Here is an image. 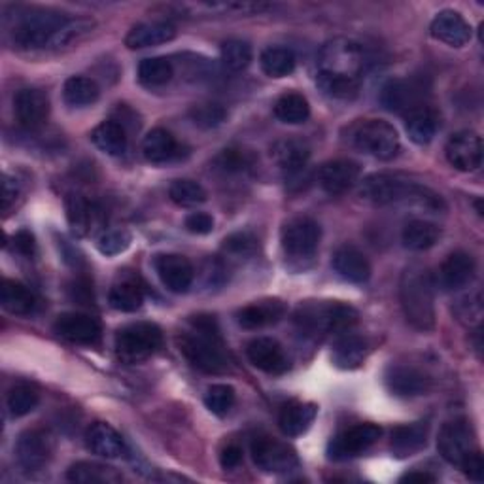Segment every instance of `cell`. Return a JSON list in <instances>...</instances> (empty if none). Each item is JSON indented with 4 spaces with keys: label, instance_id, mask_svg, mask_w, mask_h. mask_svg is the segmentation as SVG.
Segmentation results:
<instances>
[{
    "label": "cell",
    "instance_id": "6da1fadb",
    "mask_svg": "<svg viewBox=\"0 0 484 484\" xmlns=\"http://www.w3.org/2000/svg\"><path fill=\"white\" fill-rule=\"evenodd\" d=\"M367 67V55L362 44L335 38L320 50L316 63V83L324 95L348 101L360 92Z\"/></svg>",
    "mask_w": 484,
    "mask_h": 484
},
{
    "label": "cell",
    "instance_id": "7a4b0ae2",
    "mask_svg": "<svg viewBox=\"0 0 484 484\" xmlns=\"http://www.w3.org/2000/svg\"><path fill=\"white\" fill-rule=\"evenodd\" d=\"M362 199L379 207L403 205V207H418L431 212L445 210V201L441 195L435 193L424 184L412 180H405L402 176L393 174H373L362 184Z\"/></svg>",
    "mask_w": 484,
    "mask_h": 484
},
{
    "label": "cell",
    "instance_id": "3957f363",
    "mask_svg": "<svg viewBox=\"0 0 484 484\" xmlns=\"http://www.w3.org/2000/svg\"><path fill=\"white\" fill-rule=\"evenodd\" d=\"M179 348L191 367L207 375H222L229 367L218 322L210 315L189 320V332L179 337Z\"/></svg>",
    "mask_w": 484,
    "mask_h": 484
},
{
    "label": "cell",
    "instance_id": "277c9868",
    "mask_svg": "<svg viewBox=\"0 0 484 484\" xmlns=\"http://www.w3.org/2000/svg\"><path fill=\"white\" fill-rule=\"evenodd\" d=\"M400 301L407 322L418 332H431L435 327L433 280L426 267L409 266L400 282Z\"/></svg>",
    "mask_w": 484,
    "mask_h": 484
},
{
    "label": "cell",
    "instance_id": "5b68a950",
    "mask_svg": "<svg viewBox=\"0 0 484 484\" xmlns=\"http://www.w3.org/2000/svg\"><path fill=\"white\" fill-rule=\"evenodd\" d=\"M358 322L354 306L339 301H309L295 311V324L299 332L309 337H322L329 334H344Z\"/></svg>",
    "mask_w": 484,
    "mask_h": 484
},
{
    "label": "cell",
    "instance_id": "8992f818",
    "mask_svg": "<svg viewBox=\"0 0 484 484\" xmlns=\"http://www.w3.org/2000/svg\"><path fill=\"white\" fill-rule=\"evenodd\" d=\"M69 19L67 14L53 10H24L17 12L12 25V42L19 50H46L53 34Z\"/></svg>",
    "mask_w": 484,
    "mask_h": 484
},
{
    "label": "cell",
    "instance_id": "52a82bcc",
    "mask_svg": "<svg viewBox=\"0 0 484 484\" xmlns=\"http://www.w3.org/2000/svg\"><path fill=\"white\" fill-rule=\"evenodd\" d=\"M163 344V332L151 322H137L116 334V354L125 363H140L151 358Z\"/></svg>",
    "mask_w": 484,
    "mask_h": 484
},
{
    "label": "cell",
    "instance_id": "ba28073f",
    "mask_svg": "<svg viewBox=\"0 0 484 484\" xmlns=\"http://www.w3.org/2000/svg\"><path fill=\"white\" fill-rule=\"evenodd\" d=\"M352 142L360 151L381 161L393 160L402 148L398 131L384 120H365L358 123L352 133Z\"/></svg>",
    "mask_w": 484,
    "mask_h": 484
},
{
    "label": "cell",
    "instance_id": "9c48e42d",
    "mask_svg": "<svg viewBox=\"0 0 484 484\" xmlns=\"http://www.w3.org/2000/svg\"><path fill=\"white\" fill-rule=\"evenodd\" d=\"M430 95V85L424 78H395L390 80L381 93V101L386 110L393 114L409 116L416 110L426 108V101Z\"/></svg>",
    "mask_w": 484,
    "mask_h": 484
},
{
    "label": "cell",
    "instance_id": "30bf717a",
    "mask_svg": "<svg viewBox=\"0 0 484 484\" xmlns=\"http://www.w3.org/2000/svg\"><path fill=\"white\" fill-rule=\"evenodd\" d=\"M320 237V226L313 218H294L282 229L284 254L297 261L311 259L318 250Z\"/></svg>",
    "mask_w": 484,
    "mask_h": 484
},
{
    "label": "cell",
    "instance_id": "8fae6325",
    "mask_svg": "<svg viewBox=\"0 0 484 484\" xmlns=\"http://www.w3.org/2000/svg\"><path fill=\"white\" fill-rule=\"evenodd\" d=\"M254 464L267 473H286L297 468L299 460L292 447L271 437H259L252 443Z\"/></svg>",
    "mask_w": 484,
    "mask_h": 484
},
{
    "label": "cell",
    "instance_id": "7c38bea8",
    "mask_svg": "<svg viewBox=\"0 0 484 484\" xmlns=\"http://www.w3.org/2000/svg\"><path fill=\"white\" fill-rule=\"evenodd\" d=\"M382 435L377 424H356L341 431L327 447V454L332 460H348L360 456L369 447L375 445Z\"/></svg>",
    "mask_w": 484,
    "mask_h": 484
},
{
    "label": "cell",
    "instance_id": "4fadbf2b",
    "mask_svg": "<svg viewBox=\"0 0 484 484\" xmlns=\"http://www.w3.org/2000/svg\"><path fill=\"white\" fill-rule=\"evenodd\" d=\"M53 445L52 437L42 430H27L17 437L15 458L25 471H40L48 466Z\"/></svg>",
    "mask_w": 484,
    "mask_h": 484
},
{
    "label": "cell",
    "instance_id": "5bb4252c",
    "mask_svg": "<svg viewBox=\"0 0 484 484\" xmlns=\"http://www.w3.org/2000/svg\"><path fill=\"white\" fill-rule=\"evenodd\" d=\"M447 161L461 172H473L482 165V140L473 131H460L445 146Z\"/></svg>",
    "mask_w": 484,
    "mask_h": 484
},
{
    "label": "cell",
    "instance_id": "9a60e30c",
    "mask_svg": "<svg viewBox=\"0 0 484 484\" xmlns=\"http://www.w3.org/2000/svg\"><path fill=\"white\" fill-rule=\"evenodd\" d=\"M437 450L445 461L460 466L473 450V433L466 421L447 422L437 437Z\"/></svg>",
    "mask_w": 484,
    "mask_h": 484
},
{
    "label": "cell",
    "instance_id": "2e32d148",
    "mask_svg": "<svg viewBox=\"0 0 484 484\" xmlns=\"http://www.w3.org/2000/svg\"><path fill=\"white\" fill-rule=\"evenodd\" d=\"M55 334L63 339H67L69 343L74 344H85L93 346L99 344L102 337V327L101 324L93 318L82 313H64L55 320Z\"/></svg>",
    "mask_w": 484,
    "mask_h": 484
},
{
    "label": "cell",
    "instance_id": "e0dca14e",
    "mask_svg": "<svg viewBox=\"0 0 484 484\" xmlns=\"http://www.w3.org/2000/svg\"><path fill=\"white\" fill-rule=\"evenodd\" d=\"M14 112L25 129H38L50 116V99L36 87H25L14 97Z\"/></svg>",
    "mask_w": 484,
    "mask_h": 484
},
{
    "label": "cell",
    "instance_id": "ac0fdd59",
    "mask_svg": "<svg viewBox=\"0 0 484 484\" xmlns=\"http://www.w3.org/2000/svg\"><path fill=\"white\" fill-rule=\"evenodd\" d=\"M247 356L254 367L269 373V375H282L290 369V360L286 356L284 348L271 337L254 339L247 348Z\"/></svg>",
    "mask_w": 484,
    "mask_h": 484
},
{
    "label": "cell",
    "instance_id": "d6986e66",
    "mask_svg": "<svg viewBox=\"0 0 484 484\" xmlns=\"http://www.w3.org/2000/svg\"><path fill=\"white\" fill-rule=\"evenodd\" d=\"M362 169L350 160L327 161L318 170V184L329 195H341L360 180Z\"/></svg>",
    "mask_w": 484,
    "mask_h": 484
},
{
    "label": "cell",
    "instance_id": "ffe728a7",
    "mask_svg": "<svg viewBox=\"0 0 484 484\" xmlns=\"http://www.w3.org/2000/svg\"><path fill=\"white\" fill-rule=\"evenodd\" d=\"M156 271L167 290L184 294L189 290L195 271L189 259L180 254H161L156 257Z\"/></svg>",
    "mask_w": 484,
    "mask_h": 484
},
{
    "label": "cell",
    "instance_id": "44dd1931",
    "mask_svg": "<svg viewBox=\"0 0 484 484\" xmlns=\"http://www.w3.org/2000/svg\"><path fill=\"white\" fill-rule=\"evenodd\" d=\"M431 36L452 48H461L471 40V27L460 12L443 10L431 21Z\"/></svg>",
    "mask_w": 484,
    "mask_h": 484
},
{
    "label": "cell",
    "instance_id": "7402d4cb",
    "mask_svg": "<svg viewBox=\"0 0 484 484\" xmlns=\"http://www.w3.org/2000/svg\"><path fill=\"white\" fill-rule=\"evenodd\" d=\"M475 276V259L466 252H454L439 269V284L447 292H458L473 280Z\"/></svg>",
    "mask_w": 484,
    "mask_h": 484
},
{
    "label": "cell",
    "instance_id": "603a6c76",
    "mask_svg": "<svg viewBox=\"0 0 484 484\" xmlns=\"http://www.w3.org/2000/svg\"><path fill=\"white\" fill-rule=\"evenodd\" d=\"M273 161L288 176H297L306 169L311 158V148L299 139H282L271 148Z\"/></svg>",
    "mask_w": 484,
    "mask_h": 484
},
{
    "label": "cell",
    "instance_id": "cb8c5ba5",
    "mask_svg": "<svg viewBox=\"0 0 484 484\" xmlns=\"http://www.w3.org/2000/svg\"><path fill=\"white\" fill-rule=\"evenodd\" d=\"M386 386L393 395H400V398H414V395H422L428 390L430 379L422 371L414 367L395 365L386 373Z\"/></svg>",
    "mask_w": 484,
    "mask_h": 484
},
{
    "label": "cell",
    "instance_id": "d4e9b609",
    "mask_svg": "<svg viewBox=\"0 0 484 484\" xmlns=\"http://www.w3.org/2000/svg\"><path fill=\"white\" fill-rule=\"evenodd\" d=\"M176 36V27L169 21H151V24H140L129 31L125 36V46L129 50H144L161 46Z\"/></svg>",
    "mask_w": 484,
    "mask_h": 484
},
{
    "label": "cell",
    "instance_id": "484cf974",
    "mask_svg": "<svg viewBox=\"0 0 484 484\" xmlns=\"http://www.w3.org/2000/svg\"><path fill=\"white\" fill-rule=\"evenodd\" d=\"M335 273L354 284H363L371 276V263L356 247H341L332 259Z\"/></svg>",
    "mask_w": 484,
    "mask_h": 484
},
{
    "label": "cell",
    "instance_id": "4316f807",
    "mask_svg": "<svg viewBox=\"0 0 484 484\" xmlns=\"http://www.w3.org/2000/svg\"><path fill=\"white\" fill-rule=\"evenodd\" d=\"M85 443L93 454L102 458H120L127 450L121 435L112 426L104 422H97L87 430Z\"/></svg>",
    "mask_w": 484,
    "mask_h": 484
},
{
    "label": "cell",
    "instance_id": "83f0119b",
    "mask_svg": "<svg viewBox=\"0 0 484 484\" xmlns=\"http://www.w3.org/2000/svg\"><path fill=\"white\" fill-rule=\"evenodd\" d=\"M428 443V424L414 422L398 426L392 431L390 449L398 458H409L421 452Z\"/></svg>",
    "mask_w": 484,
    "mask_h": 484
},
{
    "label": "cell",
    "instance_id": "f1b7e54d",
    "mask_svg": "<svg viewBox=\"0 0 484 484\" xmlns=\"http://www.w3.org/2000/svg\"><path fill=\"white\" fill-rule=\"evenodd\" d=\"M284 315H286V305L278 299H269L245 306L237 318L238 324L245 329H261L266 325L280 322Z\"/></svg>",
    "mask_w": 484,
    "mask_h": 484
},
{
    "label": "cell",
    "instance_id": "f546056e",
    "mask_svg": "<svg viewBox=\"0 0 484 484\" xmlns=\"http://www.w3.org/2000/svg\"><path fill=\"white\" fill-rule=\"evenodd\" d=\"M93 144L106 153V156H123L127 151V131L125 125L116 121V120H108L99 123L93 133H92Z\"/></svg>",
    "mask_w": 484,
    "mask_h": 484
},
{
    "label": "cell",
    "instance_id": "4dcf8cb0",
    "mask_svg": "<svg viewBox=\"0 0 484 484\" xmlns=\"http://www.w3.org/2000/svg\"><path fill=\"white\" fill-rule=\"evenodd\" d=\"M142 153L150 163H167L179 156V142L169 133L167 129H151L144 137Z\"/></svg>",
    "mask_w": 484,
    "mask_h": 484
},
{
    "label": "cell",
    "instance_id": "1f68e13d",
    "mask_svg": "<svg viewBox=\"0 0 484 484\" xmlns=\"http://www.w3.org/2000/svg\"><path fill=\"white\" fill-rule=\"evenodd\" d=\"M316 405L313 403H290L286 405L278 416V426L284 435L297 437L311 428L316 418Z\"/></svg>",
    "mask_w": 484,
    "mask_h": 484
},
{
    "label": "cell",
    "instance_id": "d6a6232c",
    "mask_svg": "<svg viewBox=\"0 0 484 484\" xmlns=\"http://www.w3.org/2000/svg\"><path fill=\"white\" fill-rule=\"evenodd\" d=\"M0 303H3V309L6 313L15 316H27L34 311L36 297L25 284L5 280L3 288H0Z\"/></svg>",
    "mask_w": 484,
    "mask_h": 484
},
{
    "label": "cell",
    "instance_id": "836d02e7",
    "mask_svg": "<svg viewBox=\"0 0 484 484\" xmlns=\"http://www.w3.org/2000/svg\"><path fill=\"white\" fill-rule=\"evenodd\" d=\"M334 363L341 369H356L367 356V343L356 334H344L334 344Z\"/></svg>",
    "mask_w": 484,
    "mask_h": 484
},
{
    "label": "cell",
    "instance_id": "e575fe53",
    "mask_svg": "<svg viewBox=\"0 0 484 484\" xmlns=\"http://www.w3.org/2000/svg\"><path fill=\"white\" fill-rule=\"evenodd\" d=\"M95 29V21L87 17H69L64 24L59 27V31L53 34L50 40L48 48L52 52L67 50L71 46H76L78 42H82L87 34H92Z\"/></svg>",
    "mask_w": 484,
    "mask_h": 484
},
{
    "label": "cell",
    "instance_id": "d590c367",
    "mask_svg": "<svg viewBox=\"0 0 484 484\" xmlns=\"http://www.w3.org/2000/svg\"><path fill=\"white\" fill-rule=\"evenodd\" d=\"M437 127H439V120H437L433 110L428 106L405 116L407 135L418 146L430 144L437 133Z\"/></svg>",
    "mask_w": 484,
    "mask_h": 484
},
{
    "label": "cell",
    "instance_id": "8d00e7d4",
    "mask_svg": "<svg viewBox=\"0 0 484 484\" xmlns=\"http://www.w3.org/2000/svg\"><path fill=\"white\" fill-rule=\"evenodd\" d=\"M64 205H67V219H69V226H71L73 233L76 237L90 235V231L95 224L93 205L80 193H71Z\"/></svg>",
    "mask_w": 484,
    "mask_h": 484
},
{
    "label": "cell",
    "instance_id": "74e56055",
    "mask_svg": "<svg viewBox=\"0 0 484 484\" xmlns=\"http://www.w3.org/2000/svg\"><path fill=\"white\" fill-rule=\"evenodd\" d=\"M67 479L78 484H116L121 475L110 466L95 464V461H78L69 471Z\"/></svg>",
    "mask_w": 484,
    "mask_h": 484
},
{
    "label": "cell",
    "instance_id": "f35d334b",
    "mask_svg": "<svg viewBox=\"0 0 484 484\" xmlns=\"http://www.w3.org/2000/svg\"><path fill=\"white\" fill-rule=\"evenodd\" d=\"M439 235H441V229L435 224L426 222V219H412V222H409L403 227L402 240L405 248L412 252H422L435 245L439 240Z\"/></svg>",
    "mask_w": 484,
    "mask_h": 484
},
{
    "label": "cell",
    "instance_id": "ab89813d",
    "mask_svg": "<svg viewBox=\"0 0 484 484\" xmlns=\"http://www.w3.org/2000/svg\"><path fill=\"white\" fill-rule=\"evenodd\" d=\"M108 303L120 313H135L144 303V292L133 280H121L112 286L108 294Z\"/></svg>",
    "mask_w": 484,
    "mask_h": 484
},
{
    "label": "cell",
    "instance_id": "60d3db41",
    "mask_svg": "<svg viewBox=\"0 0 484 484\" xmlns=\"http://www.w3.org/2000/svg\"><path fill=\"white\" fill-rule=\"evenodd\" d=\"M99 85L87 76H73L64 82L63 97L71 106H90L99 99Z\"/></svg>",
    "mask_w": 484,
    "mask_h": 484
},
{
    "label": "cell",
    "instance_id": "b9f144b4",
    "mask_svg": "<svg viewBox=\"0 0 484 484\" xmlns=\"http://www.w3.org/2000/svg\"><path fill=\"white\" fill-rule=\"evenodd\" d=\"M275 116L282 123H290V125L305 123L311 116L309 101L299 93H286L275 104Z\"/></svg>",
    "mask_w": 484,
    "mask_h": 484
},
{
    "label": "cell",
    "instance_id": "7bdbcfd3",
    "mask_svg": "<svg viewBox=\"0 0 484 484\" xmlns=\"http://www.w3.org/2000/svg\"><path fill=\"white\" fill-rule=\"evenodd\" d=\"M261 69L271 78L290 76L295 69V55L288 48H267L261 53Z\"/></svg>",
    "mask_w": 484,
    "mask_h": 484
},
{
    "label": "cell",
    "instance_id": "ee69618b",
    "mask_svg": "<svg viewBox=\"0 0 484 484\" xmlns=\"http://www.w3.org/2000/svg\"><path fill=\"white\" fill-rule=\"evenodd\" d=\"M174 76V69H172V63L165 57H151V59H144L139 64V80L144 85L150 87H158V85H165L172 80Z\"/></svg>",
    "mask_w": 484,
    "mask_h": 484
},
{
    "label": "cell",
    "instance_id": "f6af8a7d",
    "mask_svg": "<svg viewBox=\"0 0 484 484\" xmlns=\"http://www.w3.org/2000/svg\"><path fill=\"white\" fill-rule=\"evenodd\" d=\"M38 402H40V393H38V390L34 386H31V384H15L8 393L6 405H8V411H10L12 416L21 418V416L33 412L36 409Z\"/></svg>",
    "mask_w": 484,
    "mask_h": 484
},
{
    "label": "cell",
    "instance_id": "bcb514c9",
    "mask_svg": "<svg viewBox=\"0 0 484 484\" xmlns=\"http://www.w3.org/2000/svg\"><path fill=\"white\" fill-rule=\"evenodd\" d=\"M169 197L180 207H195L207 201V191L195 180H174L169 188Z\"/></svg>",
    "mask_w": 484,
    "mask_h": 484
},
{
    "label": "cell",
    "instance_id": "7dc6e473",
    "mask_svg": "<svg viewBox=\"0 0 484 484\" xmlns=\"http://www.w3.org/2000/svg\"><path fill=\"white\" fill-rule=\"evenodd\" d=\"M222 63L231 73L245 71L252 63L250 44L242 40H227L222 46Z\"/></svg>",
    "mask_w": 484,
    "mask_h": 484
},
{
    "label": "cell",
    "instance_id": "c3c4849f",
    "mask_svg": "<svg viewBox=\"0 0 484 484\" xmlns=\"http://www.w3.org/2000/svg\"><path fill=\"white\" fill-rule=\"evenodd\" d=\"M191 121L201 129H216L227 118V110L218 102H203L191 108Z\"/></svg>",
    "mask_w": 484,
    "mask_h": 484
},
{
    "label": "cell",
    "instance_id": "681fc988",
    "mask_svg": "<svg viewBox=\"0 0 484 484\" xmlns=\"http://www.w3.org/2000/svg\"><path fill=\"white\" fill-rule=\"evenodd\" d=\"M235 403V390L229 384H214L205 393V405L216 416H226Z\"/></svg>",
    "mask_w": 484,
    "mask_h": 484
},
{
    "label": "cell",
    "instance_id": "f907efd6",
    "mask_svg": "<svg viewBox=\"0 0 484 484\" xmlns=\"http://www.w3.org/2000/svg\"><path fill=\"white\" fill-rule=\"evenodd\" d=\"M131 247V233L125 229H112L106 231L99 238V250L104 256H118L123 254Z\"/></svg>",
    "mask_w": 484,
    "mask_h": 484
},
{
    "label": "cell",
    "instance_id": "816d5d0a",
    "mask_svg": "<svg viewBox=\"0 0 484 484\" xmlns=\"http://www.w3.org/2000/svg\"><path fill=\"white\" fill-rule=\"evenodd\" d=\"M216 163L224 172H242L250 167V156L247 151L231 148L219 153Z\"/></svg>",
    "mask_w": 484,
    "mask_h": 484
},
{
    "label": "cell",
    "instance_id": "f5cc1de1",
    "mask_svg": "<svg viewBox=\"0 0 484 484\" xmlns=\"http://www.w3.org/2000/svg\"><path fill=\"white\" fill-rule=\"evenodd\" d=\"M257 248V240L250 233H233L224 240V250L233 256H250Z\"/></svg>",
    "mask_w": 484,
    "mask_h": 484
},
{
    "label": "cell",
    "instance_id": "db71d44e",
    "mask_svg": "<svg viewBox=\"0 0 484 484\" xmlns=\"http://www.w3.org/2000/svg\"><path fill=\"white\" fill-rule=\"evenodd\" d=\"M458 316H460V320H464L468 324H479L480 318H482L480 294L468 295L464 299H460V303H458Z\"/></svg>",
    "mask_w": 484,
    "mask_h": 484
},
{
    "label": "cell",
    "instance_id": "11a10c76",
    "mask_svg": "<svg viewBox=\"0 0 484 484\" xmlns=\"http://www.w3.org/2000/svg\"><path fill=\"white\" fill-rule=\"evenodd\" d=\"M186 229L193 235H208L214 229V219L207 212H193L186 218Z\"/></svg>",
    "mask_w": 484,
    "mask_h": 484
},
{
    "label": "cell",
    "instance_id": "9f6ffc18",
    "mask_svg": "<svg viewBox=\"0 0 484 484\" xmlns=\"http://www.w3.org/2000/svg\"><path fill=\"white\" fill-rule=\"evenodd\" d=\"M460 468L464 469V473L471 479V480H484V460H482V454L479 450H471L468 454V458L461 461Z\"/></svg>",
    "mask_w": 484,
    "mask_h": 484
},
{
    "label": "cell",
    "instance_id": "6f0895ef",
    "mask_svg": "<svg viewBox=\"0 0 484 484\" xmlns=\"http://www.w3.org/2000/svg\"><path fill=\"white\" fill-rule=\"evenodd\" d=\"M14 248L25 257H33L36 254V238L31 231L21 229L14 237Z\"/></svg>",
    "mask_w": 484,
    "mask_h": 484
},
{
    "label": "cell",
    "instance_id": "680465c9",
    "mask_svg": "<svg viewBox=\"0 0 484 484\" xmlns=\"http://www.w3.org/2000/svg\"><path fill=\"white\" fill-rule=\"evenodd\" d=\"M19 195H21L19 182L15 179H12V176L5 174V182H3V210L5 212H10V208L19 199Z\"/></svg>",
    "mask_w": 484,
    "mask_h": 484
},
{
    "label": "cell",
    "instance_id": "91938a15",
    "mask_svg": "<svg viewBox=\"0 0 484 484\" xmlns=\"http://www.w3.org/2000/svg\"><path fill=\"white\" fill-rule=\"evenodd\" d=\"M242 461V449L238 445H227L219 454V464L224 469H235Z\"/></svg>",
    "mask_w": 484,
    "mask_h": 484
},
{
    "label": "cell",
    "instance_id": "94428289",
    "mask_svg": "<svg viewBox=\"0 0 484 484\" xmlns=\"http://www.w3.org/2000/svg\"><path fill=\"white\" fill-rule=\"evenodd\" d=\"M402 482H435V477L430 473H407L402 477Z\"/></svg>",
    "mask_w": 484,
    "mask_h": 484
}]
</instances>
